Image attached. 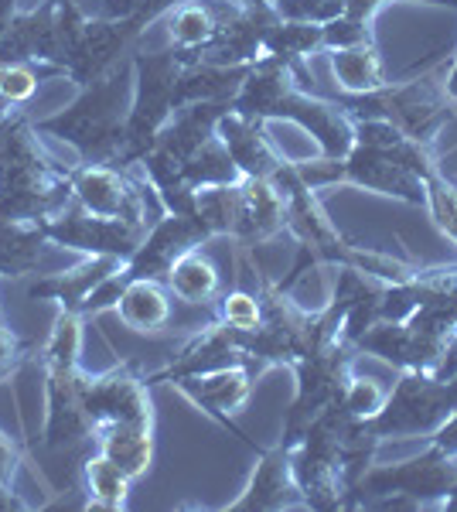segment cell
<instances>
[{
	"instance_id": "cell-1",
	"label": "cell",
	"mask_w": 457,
	"mask_h": 512,
	"mask_svg": "<svg viewBox=\"0 0 457 512\" xmlns=\"http://www.w3.org/2000/svg\"><path fill=\"white\" fill-rule=\"evenodd\" d=\"M86 318L79 311H58L52 335L38 349L41 376H45V424H41V448L86 454L93 451L96 427L82 407V338H86Z\"/></svg>"
},
{
	"instance_id": "cell-2",
	"label": "cell",
	"mask_w": 457,
	"mask_h": 512,
	"mask_svg": "<svg viewBox=\"0 0 457 512\" xmlns=\"http://www.w3.org/2000/svg\"><path fill=\"white\" fill-rule=\"evenodd\" d=\"M82 407L96 431L110 424H154L147 376H137L134 362H120L106 373H82Z\"/></svg>"
},
{
	"instance_id": "cell-3",
	"label": "cell",
	"mask_w": 457,
	"mask_h": 512,
	"mask_svg": "<svg viewBox=\"0 0 457 512\" xmlns=\"http://www.w3.org/2000/svg\"><path fill=\"white\" fill-rule=\"evenodd\" d=\"M253 373L243 362H232V366L222 369H209V373H198V376H185V379H174V390L181 396H188L195 407H202L205 414L219 420L226 431H236V437H243L246 444H253L249 437L232 424V414L246 403L249 390H253Z\"/></svg>"
},
{
	"instance_id": "cell-4",
	"label": "cell",
	"mask_w": 457,
	"mask_h": 512,
	"mask_svg": "<svg viewBox=\"0 0 457 512\" xmlns=\"http://www.w3.org/2000/svg\"><path fill=\"white\" fill-rule=\"evenodd\" d=\"M72 195L79 209L96 219H116L140 226V198L116 171L103 164H86L72 175Z\"/></svg>"
},
{
	"instance_id": "cell-5",
	"label": "cell",
	"mask_w": 457,
	"mask_h": 512,
	"mask_svg": "<svg viewBox=\"0 0 457 512\" xmlns=\"http://www.w3.org/2000/svg\"><path fill=\"white\" fill-rule=\"evenodd\" d=\"M304 506V492L290 468V454L284 448L260 451V465H256L253 478H249L246 492L226 509L232 512H253V509H290Z\"/></svg>"
},
{
	"instance_id": "cell-6",
	"label": "cell",
	"mask_w": 457,
	"mask_h": 512,
	"mask_svg": "<svg viewBox=\"0 0 457 512\" xmlns=\"http://www.w3.org/2000/svg\"><path fill=\"white\" fill-rule=\"evenodd\" d=\"M113 311L137 335H157L171 321V301L161 280H130V284H123Z\"/></svg>"
},
{
	"instance_id": "cell-7",
	"label": "cell",
	"mask_w": 457,
	"mask_h": 512,
	"mask_svg": "<svg viewBox=\"0 0 457 512\" xmlns=\"http://www.w3.org/2000/svg\"><path fill=\"white\" fill-rule=\"evenodd\" d=\"M93 448L120 465L130 478H144L154 465V424H110L99 427Z\"/></svg>"
},
{
	"instance_id": "cell-8",
	"label": "cell",
	"mask_w": 457,
	"mask_h": 512,
	"mask_svg": "<svg viewBox=\"0 0 457 512\" xmlns=\"http://www.w3.org/2000/svg\"><path fill=\"white\" fill-rule=\"evenodd\" d=\"M120 263L123 260H116V256H99L93 267H86V270L41 280V284L31 287V297H35V301H58L65 311H79L82 315L86 301L116 274V270H120Z\"/></svg>"
},
{
	"instance_id": "cell-9",
	"label": "cell",
	"mask_w": 457,
	"mask_h": 512,
	"mask_svg": "<svg viewBox=\"0 0 457 512\" xmlns=\"http://www.w3.org/2000/svg\"><path fill=\"white\" fill-rule=\"evenodd\" d=\"M79 478H82V492H86V509H123L127 506V495L134 478L123 472L120 465H113L106 454H99L96 448L82 454L79 461Z\"/></svg>"
},
{
	"instance_id": "cell-10",
	"label": "cell",
	"mask_w": 457,
	"mask_h": 512,
	"mask_svg": "<svg viewBox=\"0 0 457 512\" xmlns=\"http://www.w3.org/2000/svg\"><path fill=\"white\" fill-rule=\"evenodd\" d=\"M168 291L185 304H209L219 291V270L209 256L198 250H185L168 270Z\"/></svg>"
},
{
	"instance_id": "cell-11",
	"label": "cell",
	"mask_w": 457,
	"mask_h": 512,
	"mask_svg": "<svg viewBox=\"0 0 457 512\" xmlns=\"http://www.w3.org/2000/svg\"><path fill=\"white\" fill-rule=\"evenodd\" d=\"M28 461V451L21 448L18 437L0 431V512H24L31 509L28 499L18 492V468Z\"/></svg>"
},
{
	"instance_id": "cell-12",
	"label": "cell",
	"mask_w": 457,
	"mask_h": 512,
	"mask_svg": "<svg viewBox=\"0 0 457 512\" xmlns=\"http://www.w3.org/2000/svg\"><path fill=\"white\" fill-rule=\"evenodd\" d=\"M58 72H38L35 62H0V99L7 106H24L38 93V82Z\"/></svg>"
},
{
	"instance_id": "cell-13",
	"label": "cell",
	"mask_w": 457,
	"mask_h": 512,
	"mask_svg": "<svg viewBox=\"0 0 457 512\" xmlns=\"http://www.w3.org/2000/svg\"><path fill=\"white\" fill-rule=\"evenodd\" d=\"M386 390L376 383V379H352L348 376L342 396H338V403H342V410L348 417L355 420H372L382 410V403H386Z\"/></svg>"
},
{
	"instance_id": "cell-14",
	"label": "cell",
	"mask_w": 457,
	"mask_h": 512,
	"mask_svg": "<svg viewBox=\"0 0 457 512\" xmlns=\"http://www.w3.org/2000/svg\"><path fill=\"white\" fill-rule=\"evenodd\" d=\"M219 321L232 332H253L263 321V301L246 291H229L219 304Z\"/></svg>"
},
{
	"instance_id": "cell-15",
	"label": "cell",
	"mask_w": 457,
	"mask_h": 512,
	"mask_svg": "<svg viewBox=\"0 0 457 512\" xmlns=\"http://www.w3.org/2000/svg\"><path fill=\"white\" fill-rule=\"evenodd\" d=\"M174 41L178 45H202V41H209L215 35V21H212V14L205 11V7H181L178 11V18H174Z\"/></svg>"
},
{
	"instance_id": "cell-16",
	"label": "cell",
	"mask_w": 457,
	"mask_h": 512,
	"mask_svg": "<svg viewBox=\"0 0 457 512\" xmlns=\"http://www.w3.org/2000/svg\"><path fill=\"white\" fill-rule=\"evenodd\" d=\"M335 72H338V79H342L348 89H369V86H376V79H379V69H376L372 52H342V55H335Z\"/></svg>"
},
{
	"instance_id": "cell-17",
	"label": "cell",
	"mask_w": 457,
	"mask_h": 512,
	"mask_svg": "<svg viewBox=\"0 0 457 512\" xmlns=\"http://www.w3.org/2000/svg\"><path fill=\"white\" fill-rule=\"evenodd\" d=\"M35 352H38V345L24 342V338H18L0 321V383H11Z\"/></svg>"
}]
</instances>
